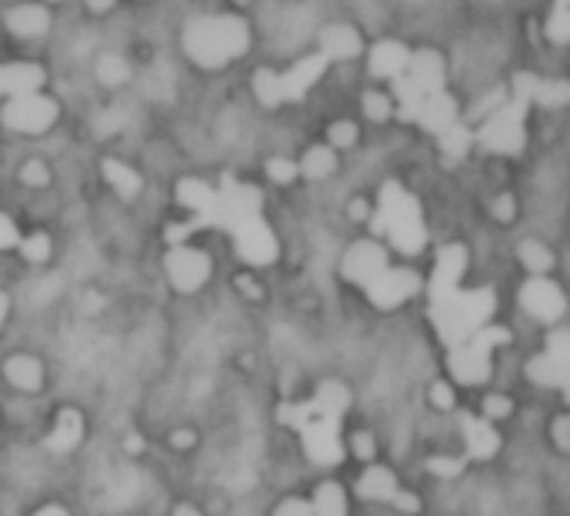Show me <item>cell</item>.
I'll list each match as a JSON object with an SVG mask.
<instances>
[{
  "instance_id": "f1b7e54d",
  "label": "cell",
  "mask_w": 570,
  "mask_h": 516,
  "mask_svg": "<svg viewBox=\"0 0 570 516\" xmlns=\"http://www.w3.org/2000/svg\"><path fill=\"white\" fill-rule=\"evenodd\" d=\"M314 516H347V497H344V487L341 484H321L314 500Z\"/></svg>"
},
{
  "instance_id": "d4e9b609",
  "label": "cell",
  "mask_w": 570,
  "mask_h": 516,
  "mask_svg": "<svg viewBox=\"0 0 570 516\" xmlns=\"http://www.w3.org/2000/svg\"><path fill=\"white\" fill-rule=\"evenodd\" d=\"M397 490H401V487H397V477H394L387 467H371V470H364L361 480H357V494H361L364 500H371V504H391Z\"/></svg>"
},
{
  "instance_id": "680465c9",
  "label": "cell",
  "mask_w": 570,
  "mask_h": 516,
  "mask_svg": "<svg viewBox=\"0 0 570 516\" xmlns=\"http://www.w3.org/2000/svg\"><path fill=\"white\" fill-rule=\"evenodd\" d=\"M564 3H568V0H564Z\"/></svg>"
},
{
  "instance_id": "5b68a950",
  "label": "cell",
  "mask_w": 570,
  "mask_h": 516,
  "mask_svg": "<svg viewBox=\"0 0 570 516\" xmlns=\"http://www.w3.org/2000/svg\"><path fill=\"white\" fill-rule=\"evenodd\" d=\"M324 70H327V60L321 53L297 60L287 73H277V70L261 67L254 73V93H257V100L264 107H281L287 100H301L324 77Z\"/></svg>"
},
{
  "instance_id": "9f6ffc18",
  "label": "cell",
  "mask_w": 570,
  "mask_h": 516,
  "mask_svg": "<svg viewBox=\"0 0 570 516\" xmlns=\"http://www.w3.org/2000/svg\"><path fill=\"white\" fill-rule=\"evenodd\" d=\"M7 310H10V300H7V294H0V327L7 320Z\"/></svg>"
},
{
  "instance_id": "277c9868",
  "label": "cell",
  "mask_w": 570,
  "mask_h": 516,
  "mask_svg": "<svg viewBox=\"0 0 570 516\" xmlns=\"http://www.w3.org/2000/svg\"><path fill=\"white\" fill-rule=\"evenodd\" d=\"M374 230L387 234L391 244L401 254H421L428 244V227L421 217V204L417 197H411L401 183H384L381 190V207L374 214Z\"/></svg>"
},
{
  "instance_id": "4dcf8cb0",
  "label": "cell",
  "mask_w": 570,
  "mask_h": 516,
  "mask_svg": "<svg viewBox=\"0 0 570 516\" xmlns=\"http://www.w3.org/2000/svg\"><path fill=\"white\" fill-rule=\"evenodd\" d=\"M127 77H130V67L124 57H117V53L97 57V80L104 87H120V83H127Z\"/></svg>"
},
{
  "instance_id": "e575fe53",
  "label": "cell",
  "mask_w": 570,
  "mask_h": 516,
  "mask_svg": "<svg viewBox=\"0 0 570 516\" xmlns=\"http://www.w3.org/2000/svg\"><path fill=\"white\" fill-rule=\"evenodd\" d=\"M364 113L371 120H391L394 117V100L384 90H367L364 93Z\"/></svg>"
},
{
  "instance_id": "6da1fadb",
  "label": "cell",
  "mask_w": 570,
  "mask_h": 516,
  "mask_svg": "<svg viewBox=\"0 0 570 516\" xmlns=\"http://www.w3.org/2000/svg\"><path fill=\"white\" fill-rule=\"evenodd\" d=\"M347 407H351L347 387L331 380V384H321V390L311 404H284L277 417L304 437V450L314 464L337 467L344 460L341 414Z\"/></svg>"
},
{
  "instance_id": "8992f818",
  "label": "cell",
  "mask_w": 570,
  "mask_h": 516,
  "mask_svg": "<svg viewBox=\"0 0 570 516\" xmlns=\"http://www.w3.org/2000/svg\"><path fill=\"white\" fill-rule=\"evenodd\" d=\"M508 340H511V334L504 327H484V330H478L464 347L451 350V374H454V380L458 384H468V387L484 384L488 374H491V354L498 347H504Z\"/></svg>"
},
{
  "instance_id": "30bf717a",
  "label": "cell",
  "mask_w": 570,
  "mask_h": 516,
  "mask_svg": "<svg viewBox=\"0 0 570 516\" xmlns=\"http://www.w3.org/2000/svg\"><path fill=\"white\" fill-rule=\"evenodd\" d=\"M528 377L541 387H568L570 380V334L568 330H554L548 354L534 357L528 364Z\"/></svg>"
},
{
  "instance_id": "7a4b0ae2",
  "label": "cell",
  "mask_w": 570,
  "mask_h": 516,
  "mask_svg": "<svg viewBox=\"0 0 570 516\" xmlns=\"http://www.w3.org/2000/svg\"><path fill=\"white\" fill-rule=\"evenodd\" d=\"M250 47V30L240 17L234 13H210V17H197L187 23L184 30V50L187 57L204 67V70H217L227 67L230 60L244 57Z\"/></svg>"
},
{
  "instance_id": "836d02e7",
  "label": "cell",
  "mask_w": 570,
  "mask_h": 516,
  "mask_svg": "<svg viewBox=\"0 0 570 516\" xmlns=\"http://www.w3.org/2000/svg\"><path fill=\"white\" fill-rule=\"evenodd\" d=\"M357 137H361V130H357L354 120H337V123L327 127V140H331L327 147L331 150H347V147L357 143Z\"/></svg>"
},
{
  "instance_id": "f907efd6",
  "label": "cell",
  "mask_w": 570,
  "mask_h": 516,
  "mask_svg": "<svg viewBox=\"0 0 570 516\" xmlns=\"http://www.w3.org/2000/svg\"><path fill=\"white\" fill-rule=\"evenodd\" d=\"M83 3H87V10H90V13H107L117 0H83Z\"/></svg>"
},
{
  "instance_id": "74e56055",
  "label": "cell",
  "mask_w": 570,
  "mask_h": 516,
  "mask_svg": "<svg viewBox=\"0 0 570 516\" xmlns=\"http://www.w3.org/2000/svg\"><path fill=\"white\" fill-rule=\"evenodd\" d=\"M484 420L491 424V420H508L511 417V410H514V404L504 397V394H491V397H484Z\"/></svg>"
},
{
  "instance_id": "83f0119b",
  "label": "cell",
  "mask_w": 570,
  "mask_h": 516,
  "mask_svg": "<svg viewBox=\"0 0 570 516\" xmlns=\"http://www.w3.org/2000/svg\"><path fill=\"white\" fill-rule=\"evenodd\" d=\"M334 167H337V153L324 143V147H311L304 153V160L297 163V173H304L307 180H324L334 173Z\"/></svg>"
},
{
  "instance_id": "f35d334b",
  "label": "cell",
  "mask_w": 570,
  "mask_h": 516,
  "mask_svg": "<svg viewBox=\"0 0 570 516\" xmlns=\"http://www.w3.org/2000/svg\"><path fill=\"white\" fill-rule=\"evenodd\" d=\"M267 177L274 183H294L297 180V163L284 160V157H274V160H267Z\"/></svg>"
},
{
  "instance_id": "ba28073f",
  "label": "cell",
  "mask_w": 570,
  "mask_h": 516,
  "mask_svg": "<svg viewBox=\"0 0 570 516\" xmlns=\"http://www.w3.org/2000/svg\"><path fill=\"white\" fill-rule=\"evenodd\" d=\"M57 113H60L57 103L37 90V93H23V97H10L7 107L0 110V120L7 130H17V133H43L53 127Z\"/></svg>"
},
{
  "instance_id": "bcb514c9",
  "label": "cell",
  "mask_w": 570,
  "mask_h": 516,
  "mask_svg": "<svg viewBox=\"0 0 570 516\" xmlns=\"http://www.w3.org/2000/svg\"><path fill=\"white\" fill-rule=\"evenodd\" d=\"M17 240H20V234H17V224H13L10 217H3V214H0V250H10V247H17Z\"/></svg>"
},
{
  "instance_id": "f546056e",
  "label": "cell",
  "mask_w": 570,
  "mask_h": 516,
  "mask_svg": "<svg viewBox=\"0 0 570 516\" xmlns=\"http://www.w3.org/2000/svg\"><path fill=\"white\" fill-rule=\"evenodd\" d=\"M518 257H521V264H524L534 277H544L548 270H554V254H551L541 240H524V244L518 247Z\"/></svg>"
},
{
  "instance_id": "681fc988",
  "label": "cell",
  "mask_w": 570,
  "mask_h": 516,
  "mask_svg": "<svg viewBox=\"0 0 570 516\" xmlns=\"http://www.w3.org/2000/svg\"><path fill=\"white\" fill-rule=\"evenodd\" d=\"M170 447L174 450H190V447H197V434L194 430H174L170 434Z\"/></svg>"
},
{
  "instance_id": "52a82bcc",
  "label": "cell",
  "mask_w": 570,
  "mask_h": 516,
  "mask_svg": "<svg viewBox=\"0 0 570 516\" xmlns=\"http://www.w3.org/2000/svg\"><path fill=\"white\" fill-rule=\"evenodd\" d=\"M524 117H528V103L524 100H511V103H501L481 127V143L494 153H504V157H518L528 143V130H524Z\"/></svg>"
},
{
  "instance_id": "f6af8a7d",
  "label": "cell",
  "mask_w": 570,
  "mask_h": 516,
  "mask_svg": "<svg viewBox=\"0 0 570 516\" xmlns=\"http://www.w3.org/2000/svg\"><path fill=\"white\" fill-rule=\"evenodd\" d=\"M274 516H314V507H311V500H284L277 510H274Z\"/></svg>"
},
{
  "instance_id": "ffe728a7",
  "label": "cell",
  "mask_w": 570,
  "mask_h": 516,
  "mask_svg": "<svg viewBox=\"0 0 570 516\" xmlns=\"http://www.w3.org/2000/svg\"><path fill=\"white\" fill-rule=\"evenodd\" d=\"M43 83V67L37 63H0V97L37 93Z\"/></svg>"
},
{
  "instance_id": "9a60e30c",
  "label": "cell",
  "mask_w": 570,
  "mask_h": 516,
  "mask_svg": "<svg viewBox=\"0 0 570 516\" xmlns=\"http://www.w3.org/2000/svg\"><path fill=\"white\" fill-rule=\"evenodd\" d=\"M514 97L524 100L528 107L531 103H541L548 110H558L570 100V87L564 80H541L534 73H518L514 77Z\"/></svg>"
},
{
  "instance_id": "cb8c5ba5",
  "label": "cell",
  "mask_w": 570,
  "mask_h": 516,
  "mask_svg": "<svg viewBox=\"0 0 570 516\" xmlns=\"http://www.w3.org/2000/svg\"><path fill=\"white\" fill-rule=\"evenodd\" d=\"M7 27H10V33H17V37H40V33H47V27H50V13H47L43 3H17V7L7 13Z\"/></svg>"
},
{
  "instance_id": "6f0895ef",
  "label": "cell",
  "mask_w": 570,
  "mask_h": 516,
  "mask_svg": "<svg viewBox=\"0 0 570 516\" xmlns=\"http://www.w3.org/2000/svg\"><path fill=\"white\" fill-rule=\"evenodd\" d=\"M127 450H130V454H140V450H144V444H140L137 437H130V440H127Z\"/></svg>"
},
{
  "instance_id": "60d3db41",
  "label": "cell",
  "mask_w": 570,
  "mask_h": 516,
  "mask_svg": "<svg viewBox=\"0 0 570 516\" xmlns=\"http://www.w3.org/2000/svg\"><path fill=\"white\" fill-rule=\"evenodd\" d=\"M351 450H354V457H357V460H374V454H377L374 437H371V434H364V430L351 437Z\"/></svg>"
},
{
  "instance_id": "816d5d0a",
  "label": "cell",
  "mask_w": 570,
  "mask_h": 516,
  "mask_svg": "<svg viewBox=\"0 0 570 516\" xmlns=\"http://www.w3.org/2000/svg\"><path fill=\"white\" fill-rule=\"evenodd\" d=\"M347 214H351V220H367V204L364 200H354Z\"/></svg>"
},
{
  "instance_id": "f5cc1de1",
  "label": "cell",
  "mask_w": 570,
  "mask_h": 516,
  "mask_svg": "<svg viewBox=\"0 0 570 516\" xmlns=\"http://www.w3.org/2000/svg\"><path fill=\"white\" fill-rule=\"evenodd\" d=\"M33 516H70V510H63L60 504H47V507H40Z\"/></svg>"
},
{
  "instance_id": "1f68e13d",
  "label": "cell",
  "mask_w": 570,
  "mask_h": 516,
  "mask_svg": "<svg viewBox=\"0 0 570 516\" xmlns=\"http://www.w3.org/2000/svg\"><path fill=\"white\" fill-rule=\"evenodd\" d=\"M438 140H441V150H444L451 160H461V157H468V150H471V143H474V133H471L464 123H454V127H448Z\"/></svg>"
},
{
  "instance_id": "d590c367",
  "label": "cell",
  "mask_w": 570,
  "mask_h": 516,
  "mask_svg": "<svg viewBox=\"0 0 570 516\" xmlns=\"http://www.w3.org/2000/svg\"><path fill=\"white\" fill-rule=\"evenodd\" d=\"M548 37H551L554 43H568L570 17L564 0H554V13H551V20H548Z\"/></svg>"
},
{
  "instance_id": "e0dca14e",
  "label": "cell",
  "mask_w": 570,
  "mask_h": 516,
  "mask_svg": "<svg viewBox=\"0 0 570 516\" xmlns=\"http://www.w3.org/2000/svg\"><path fill=\"white\" fill-rule=\"evenodd\" d=\"M411 83L421 90V93H434V90H444V80H448V70H444V57L438 50H417L411 53L407 60V70Z\"/></svg>"
},
{
  "instance_id": "7bdbcfd3",
  "label": "cell",
  "mask_w": 570,
  "mask_h": 516,
  "mask_svg": "<svg viewBox=\"0 0 570 516\" xmlns=\"http://www.w3.org/2000/svg\"><path fill=\"white\" fill-rule=\"evenodd\" d=\"M124 120H127V117H124L120 110H107V113L97 117V130H100L104 137H107V133H117V130L124 127Z\"/></svg>"
},
{
  "instance_id": "484cf974",
  "label": "cell",
  "mask_w": 570,
  "mask_h": 516,
  "mask_svg": "<svg viewBox=\"0 0 570 516\" xmlns=\"http://www.w3.org/2000/svg\"><path fill=\"white\" fill-rule=\"evenodd\" d=\"M80 440H83V417H80L77 410H60V414H57V424H53V430H50V437H47V447L57 450V454H67V450H73Z\"/></svg>"
},
{
  "instance_id": "b9f144b4",
  "label": "cell",
  "mask_w": 570,
  "mask_h": 516,
  "mask_svg": "<svg viewBox=\"0 0 570 516\" xmlns=\"http://www.w3.org/2000/svg\"><path fill=\"white\" fill-rule=\"evenodd\" d=\"M428 467H431L438 477H458V474L464 470V460H454V457H434Z\"/></svg>"
},
{
  "instance_id": "44dd1931",
  "label": "cell",
  "mask_w": 570,
  "mask_h": 516,
  "mask_svg": "<svg viewBox=\"0 0 570 516\" xmlns=\"http://www.w3.org/2000/svg\"><path fill=\"white\" fill-rule=\"evenodd\" d=\"M468 267V250L464 247H444L441 257H438V270H434V284H431V297L438 294H448V290H458L461 284V274Z\"/></svg>"
},
{
  "instance_id": "d6a6232c",
  "label": "cell",
  "mask_w": 570,
  "mask_h": 516,
  "mask_svg": "<svg viewBox=\"0 0 570 516\" xmlns=\"http://www.w3.org/2000/svg\"><path fill=\"white\" fill-rule=\"evenodd\" d=\"M17 250H20V257L27 260V264H43L47 257H50V250H53V244H50V237L47 234H30V237H23V240H17Z\"/></svg>"
},
{
  "instance_id": "ac0fdd59",
  "label": "cell",
  "mask_w": 570,
  "mask_h": 516,
  "mask_svg": "<svg viewBox=\"0 0 570 516\" xmlns=\"http://www.w3.org/2000/svg\"><path fill=\"white\" fill-rule=\"evenodd\" d=\"M407 60H411V50L401 43V40H381L371 47V57H367V67L374 77L381 80H394L407 70Z\"/></svg>"
},
{
  "instance_id": "4fadbf2b",
  "label": "cell",
  "mask_w": 570,
  "mask_h": 516,
  "mask_svg": "<svg viewBox=\"0 0 570 516\" xmlns=\"http://www.w3.org/2000/svg\"><path fill=\"white\" fill-rule=\"evenodd\" d=\"M234 244H237V254L250 267H267V264L277 260V237H274V230L267 227L264 217H254L244 227H237L234 230Z\"/></svg>"
},
{
  "instance_id": "3957f363",
  "label": "cell",
  "mask_w": 570,
  "mask_h": 516,
  "mask_svg": "<svg viewBox=\"0 0 570 516\" xmlns=\"http://www.w3.org/2000/svg\"><path fill=\"white\" fill-rule=\"evenodd\" d=\"M494 314V294L491 290H448L434 297V324L451 350L464 347L478 330L488 327Z\"/></svg>"
},
{
  "instance_id": "603a6c76",
  "label": "cell",
  "mask_w": 570,
  "mask_h": 516,
  "mask_svg": "<svg viewBox=\"0 0 570 516\" xmlns=\"http://www.w3.org/2000/svg\"><path fill=\"white\" fill-rule=\"evenodd\" d=\"M3 377L10 380V387L23 390V394H33L43 387V364L30 354H13L7 357L3 364Z\"/></svg>"
},
{
  "instance_id": "11a10c76",
  "label": "cell",
  "mask_w": 570,
  "mask_h": 516,
  "mask_svg": "<svg viewBox=\"0 0 570 516\" xmlns=\"http://www.w3.org/2000/svg\"><path fill=\"white\" fill-rule=\"evenodd\" d=\"M174 516H200V510H197V507H190V504H180V507L174 510Z\"/></svg>"
},
{
  "instance_id": "7c38bea8",
  "label": "cell",
  "mask_w": 570,
  "mask_h": 516,
  "mask_svg": "<svg viewBox=\"0 0 570 516\" xmlns=\"http://www.w3.org/2000/svg\"><path fill=\"white\" fill-rule=\"evenodd\" d=\"M521 307L534 317V320H544V324H554L564 317L568 310V297L564 290L548 280V277H531L524 287H521Z\"/></svg>"
},
{
  "instance_id": "8fae6325",
  "label": "cell",
  "mask_w": 570,
  "mask_h": 516,
  "mask_svg": "<svg viewBox=\"0 0 570 516\" xmlns=\"http://www.w3.org/2000/svg\"><path fill=\"white\" fill-rule=\"evenodd\" d=\"M417 287H421V277L414 274V270H404V267H387L377 280H371L364 290H367V297H371V304L374 307H381V310H394V307H401L404 300H411L414 294H417Z\"/></svg>"
},
{
  "instance_id": "ab89813d",
  "label": "cell",
  "mask_w": 570,
  "mask_h": 516,
  "mask_svg": "<svg viewBox=\"0 0 570 516\" xmlns=\"http://www.w3.org/2000/svg\"><path fill=\"white\" fill-rule=\"evenodd\" d=\"M491 214H494V217H498L501 224H511V220L518 217V200H514L511 194H501V197L494 200Z\"/></svg>"
},
{
  "instance_id": "c3c4849f",
  "label": "cell",
  "mask_w": 570,
  "mask_h": 516,
  "mask_svg": "<svg viewBox=\"0 0 570 516\" xmlns=\"http://www.w3.org/2000/svg\"><path fill=\"white\" fill-rule=\"evenodd\" d=\"M554 444H558V450H561V454H568L570 450V420L568 417H558V420H554Z\"/></svg>"
},
{
  "instance_id": "5bb4252c",
  "label": "cell",
  "mask_w": 570,
  "mask_h": 516,
  "mask_svg": "<svg viewBox=\"0 0 570 516\" xmlns=\"http://www.w3.org/2000/svg\"><path fill=\"white\" fill-rule=\"evenodd\" d=\"M387 250L377 240H357L347 254H344V277L357 287H367L371 280H377L387 270Z\"/></svg>"
},
{
  "instance_id": "ee69618b",
  "label": "cell",
  "mask_w": 570,
  "mask_h": 516,
  "mask_svg": "<svg viewBox=\"0 0 570 516\" xmlns=\"http://www.w3.org/2000/svg\"><path fill=\"white\" fill-rule=\"evenodd\" d=\"M431 404H434L438 410H454V390H451L448 384H434V387H431Z\"/></svg>"
},
{
  "instance_id": "7402d4cb",
  "label": "cell",
  "mask_w": 570,
  "mask_h": 516,
  "mask_svg": "<svg viewBox=\"0 0 570 516\" xmlns=\"http://www.w3.org/2000/svg\"><path fill=\"white\" fill-rule=\"evenodd\" d=\"M461 427H464V437H468V457L471 460H491L501 450V437L488 420H478V417L464 414Z\"/></svg>"
},
{
  "instance_id": "8d00e7d4",
  "label": "cell",
  "mask_w": 570,
  "mask_h": 516,
  "mask_svg": "<svg viewBox=\"0 0 570 516\" xmlns=\"http://www.w3.org/2000/svg\"><path fill=\"white\" fill-rule=\"evenodd\" d=\"M20 180L27 183V187H47L50 183V170H47V163L43 160H27L23 167H20Z\"/></svg>"
},
{
  "instance_id": "7dc6e473",
  "label": "cell",
  "mask_w": 570,
  "mask_h": 516,
  "mask_svg": "<svg viewBox=\"0 0 570 516\" xmlns=\"http://www.w3.org/2000/svg\"><path fill=\"white\" fill-rule=\"evenodd\" d=\"M391 504H394L401 514H417V510H421V500H417L414 494H407V490H397Z\"/></svg>"
},
{
  "instance_id": "d6986e66",
  "label": "cell",
  "mask_w": 570,
  "mask_h": 516,
  "mask_svg": "<svg viewBox=\"0 0 570 516\" xmlns=\"http://www.w3.org/2000/svg\"><path fill=\"white\" fill-rule=\"evenodd\" d=\"M364 50L361 33L347 23H334L321 30V57L324 60H354Z\"/></svg>"
},
{
  "instance_id": "db71d44e",
  "label": "cell",
  "mask_w": 570,
  "mask_h": 516,
  "mask_svg": "<svg viewBox=\"0 0 570 516\" xmlns=\"http://www.w3.org/2000/svg\"><path fill=\"white\" fill-rule=\"evenodd\" d=\"M237 284H240V290H244L247 297H261V290H257V284H254V280H247V277H240Z\"/></svg>"
},
{
  "instance_id": "2e32d148",
  "label": "cell",
  "mask_w": 570,
  "mask_h": 516,
  "mask_svg": "<svg viewBox=\"0 0 570 516\" xmlns=\"http://www.w3.org/2000/svg\"><path fill=\"white\" fill-rule=\"evenodd\" d=\"M414 120H417L428 133H438V137H441L448 127L458 123V100H454L448 90H434V93H428V97L421 100Z\"/></svg>"
},
{
  "instance_id": "4316f807",
  "label": "cell",
  "mask_w": 570,
  "mask_h": 516,
  "mask_svg": "<svg viewBox=\"0 0 570 516\" xmlns=\"http://www.w3.org/2000/svg\"><path fill=\"white\" fill-rule=\"evenodd\" d=\"M104 180L124 197V200H134L137 194H140V187H144V180H140V173L134 170V167H127V163H120V160H104Z\"/></svg>"
},
{
  "instance_id": "9c48e42d",
  "label": "cell",
  "mask_w": 570,
  "mask_h": 516,
  "mask_svg": "<svg viewBox=\"0 0 570 516\" xmlns=\"http://www.w3.org/2000/svg\"><path fill=\"white\" fill-rule=\"evenodd\" d=\"M167 277L180 294H194L210 280V257L197 247L177 244L167 254Z\"/></svg>"
}]
</instances>
